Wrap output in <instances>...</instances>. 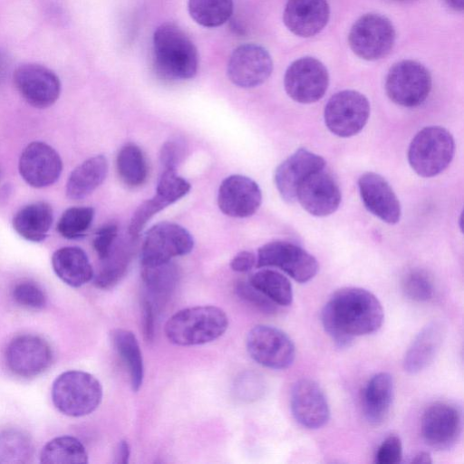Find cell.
<instances>
[{"instance_id":"17","label":"cell","mask_w":464,"mask_h":464,"mask_svg":"<svg viewBox=\"0 0 464 464\" xmlns=\"http://www.w3.org/2000/svg\"><path fill=\"white\" fill-rule=\"evenodd\" d=\"M18 169L29 186L41 188L56 182L63 170V161L53 147L43 141H34L22 151Z\"/></svg>"},{"instance_id":"33","label":"cell","mask_w":464,"mask_h":464,"mask_svg":"<svg viewBox=\"0 0 464 464\" xmlns=\"http://www.w3.org/2000/svg\"><path fill=\"white\" fill-rule=\"evenodd\" d=\"M248 282L276 304L287 306L292 304V284L283 274L272 269H262L251 275Z\"/></svg>"},{"instance_id":"15","label":"cell","mask_w":464,"mask_h":464,"mask_svg":"<svg viewBox=\"0 0 464 464\" xmlns=\"http://www.w3.org/2000/svg\"><path fill=\"white\" fill-rule=\"evenodd\" d=\"M14 82L27 103L38 109L52 106L61 93V82L48 67L34 63H24L14 72Z\"/></svg>"},{"instance_id":"26","label":"cell","mask_w":464,"mask_h":464,"mask_svg":"<svg viewBox=\"0 0 464 464\" xmlns=\"http://www.w3.org/2000/svg\"><path fill=\"white\" fill-rule=\"evenodd\" d=\"M56 276L66 285L80 287L93 278V269L86 253L78 246L57 249L52 256Z\"/></svg>"},{"instance_id":"51","label":"cell","mask_w":464,"mask_h":464,"mask_svg":"<svg viewBox=\"0 0 464 464\" xmlns=\"http://www.w3.org/2000/svg\"><path fill=\"white\" fill-rule=\"evenodd\" d=\"M447 5L457 12H462L464 9V0H445Z\"/></svg>"},{"instance_id":"42","label":"cell","mask_w":464,"mask_h":464,"mask_svg":"<svg viewBox=\"0 0 464 464\" xmlns=\"http://www.w3.org/2000/svg\"><path fill=\"white\" fill-rule=\"evenodd\" d=\"M236 294L255 308L265 314H274L277 310V304L267 298L264 294L252 286L249 282L239 281L237 283Z\"/></svg>"},{"instance_id":"10","label":"cell","mask_w":464,"mask_h":464,"mask_svg":"<svg viewBox=\"0 0 464 464\" xmlns=\"http://www.w3.org/2000/svg\"><path fill=\"white\" fill-rule=\"evenodd\" d=\"M370 103L361 92L344 90L334 94L324 108V121L328 130L342 138L359 133L367 123Z\"/></svg>"},{"instance_id":"30","label":"cell","mask_w":464,"mask_h":464,"mask_svg":"<svg viewBox=\"0 0 464 464\" xmlns=\"http://www.w3.org/2000/svg\"><path fill=\"white\" fill-rule=\"evenodd\" d=\"M111 340L129 371L131 388L137 392L144 378L143 359L139 342L131 331L120 328L111 332Z\"/></svg>"},{"instance_id":"36","label":"cell","mask_w":464,"mask_h":464,"mask_svg":"<svg viewBox=\"0 0 464 464\" xmlns=\"http://www.w3.org/2000/svg\"><path fill=\"white\" fill-rule=\"evenodd\" d=\"M32 452V442L23 431L14 429L0 431V463H25Z\"/></svg>"},{"instance_id":"1","label":"cell","mask_w":464,"mask_h":464,"mask_svg":"<svg viewBox=\"0 0 464 464\" xmlns=\"http://www.w3.org/2000/svg\"><path fill=\"white\" fill-rule=\"evenodd\" d=\"M383 308L371 292L360 287L335 291L324 305L323 326L335 345L349 347L354 337L376 332L382 324Z\"/></svg>"},{"instance_id":"23","label":"cell","mask_w":464,"mask_h":464,"mask_svg":"<svg viewBox=\"0 0 464 464\" xmlns=\"http://www.w3.org/2000/svg\"><path fill=\"white\" fill-rule=\"evenodd\" d=\"M330 7L327 0H287L283 20L294 34L312 37L327 24Z\"/></svg>"},{"instance_id":"45","label":"cell","mask_w":464,"mask_h":464,"mask_svg":"<svg viewBox=\"0 0 464 464\" xmlns=\"http://www.w3.org/2000/svg\"><path fill=\"white\" fill-rule=\"evenodd\" d=\"M185 154V144L179 139L166 141L160 153V164L163 169H176Z\"/></svg>"},{"instance_id":"49","label":"cell","mask_w":464,"mask_h":464,"mask_svg":"<svg viewBox=\"0 0 464 464\" xmlns=\"http://www.w3.org/2000/svg\"><path fill=\"white\" fill-rule=\"evenodd\" d=\"M8 57L6 53L0 50V82L5 79L6 72L8 70Z\"/></svg>"},{"instance_id":"20","label":"cell","mask_w":464,"mask_h":464,"mask_svg":"<svg viewBox=\"0 0 464 464\" xmlns=\"http://www.w3.org/2000/svg\"><path fill=\"white\" fill-rule=\"evenodd\" d=\"M291 411L295 420L307 429H319L329 420L327 399L314 381L298 380L291 392Z\"/></svg>"},{"instance_id":"37","label":"cell","mask_w":464,"mask_h":464,"mask_svg":"<svg viewBox=\"0 0 464 464\" xmlns=\"http://www.w3.org/2000/svg\"><path fill=\"white\" fill-rule=\"evenodd\" d=\"M94 209L91 207L67 208L57 223V231L67 239H78L86 234L92 226Z\"/></svg>"},{"instance_id":"11","label":"cell","mask_w":464,"mask_h":464,"mask_svg":"<svg viewBox=\"0 0 464 464\" xmlns=\"http://www.w3.org/2000/svg\"><path fill=\"white\" fill-rule=\"evenodd\" d=\"M256 266L277 267L299 283L308 282L318 271L314 256L296 244L279 240L258 249Z\"/></svg>"},{"instance_id":"16","label":"cell","mask_w":464,"mask_h":464,"mask_svg":"<svg viewBox=\"0 0 464 464\" xmlns=\"http://www.w3.org/2000/svg\"><path fill=\"white\" fill-rule=\"evenodd\" d=\"M5 356L9 370L24 378L41 374L53 360L49 343L34 334H23L14 338L7 345Z\"/></svg>"},{"instance_id":"7","label":"cell","mask_w":464,"mask_h":464,"mask_svg":"<svg viewBox=\"0 0 464 464\" xmlns=\"http://www.w3.org/2000/svg\"><path fill=\"white\" fill-rule=\"evenodd\" d=\"M431 84L430 73L424 65L413 60H402L389 70L385 90L394 103L411 108L427 99Z\"/></svg>"},{"instance_id":"31","label":"cell","mask_w":464,"mask_h":464,"mask_svg":"<svg viewBox=\"0 0 464 464\" xmlns=\"http://www.w3.org/2000/svg\"><path fill=\"white\" fill-rule=\"evenodd\" d=\"M141 278L146 290L144 297L155 307V302L164 301L175 289L179 272L178 267L169 261L158 266H142Z\"/></svg>"},{"instance_id":"6","label":"cell","mask_w":464,"mask_h":464,"mask_svg":"<svg viewBox=\"0 0 464 464\" xmlns=\"http://www.w3.org/2000/svg\"><path fill=\"white\" fill-rule=\"evenodd\" d=\"M392 23L378 14H366L352 26L348 43L351 50L362 60L376 61L384 58L395 43Z\"/></svg>"},{"instance_id":"43","label":"cell","mask_w":464,"mask_h":464,"mask_svg":"<svg viewBox=\"0 0 464 464\" xmlns=\"http://www.w3.org/2000/svg\"><path fill=\"white\" fill-rule=\"evenodd\" d=\"M117 237L118 226L115 223H108L97 230L92 246L100 260L108 256Z\"/></svg>"},{"instance_id":"19","label":"cell","mask_w":464,"mask_h":464,"mask_svg":"<svg viewBox=\"0 0 464 464\" xmlns=\"http://www.w3.org/2000/svg\"><path fill=\"white\" fill-rule=\"evenodd\" d=\"M262 192L253 179L243 175H231L220 184L218 193L219 209L232 218H247L259 208Z\"/></svg>"},{"instance_id":"3","label":"cell","mask_w":464,"mask_h":464,"mask_svg":"<svg viewBox=\"0 0 464 464\" xmlns=\"http://www.w3.org/2000/svg\"><path fill=\"white\" fill-rule=\"evenodd\" d=\"M228 327L226 313L214 305L184 308L166 323L164 332L176 345L192 346L210 343L221 337Z\"/></svg>"},{"instance_id":"25","label":"cell","mask_w":464,"mask_h":464,"mask_svg":"<svg viewBox=\"0 0 464 464\" xmlns=\"http://www.w3.org/2000/svg\"><path fill=\"white\" fill-rule=\"evenodd\" d=\"M137 237L116 239L108 256L101 260V266L93 275V284L101 289H110L116 285L126 275L135 253Z\"/></svg>"},{"instance_id":"46","label":"cell","mask_w":464,"mask_h":464,"mask_svg":"<svg viewBox=\"0 0 464 464\" xmlns=\"http://www.w3.org/2000/svg\"><path fill=\"white\" fill-rule=\"evenodd\" d=\"M141 311L143 334L148 342H151L154 337V320L156 310L150 301L143 297Z\"/></svg>"},{"instance_id":"44","label":"cell","mask_w":464,"mask_h":464,"mask_svg":"<svg viewBox=\"0 0 464 464\" xmlns=\"http://www.w3.org/2000/svg\"><path fill=\"white\" fill-rule=\"evenodd\" d=\"M402 458V444L396 435L388 436L380 445L375 455L378 464H396Z\"/></svg>"},{"instance_id":"22","label":"cell","mask_w":464,"mask_h":464,"mask_svg":"<svg viewBox=\"0 0 464 464\" xmlns=\"http://www.w3.org/2000/svg\"><path fill=\"white\" fill-rule=\"evenodd\" d=\"M358 188L362 201L369 212L388 224L400 220V201L383 177L366 172L359 178Z\"/></svg>"},{"instance_id":"48","label":"cell","mask_w":464,"mask_h":464,"mask_svg":"<svg viewBox=\"0 0 464 464\" xmlns=\"http://www.w3.org/2000/svg\"><path fill=\"white\" fill-rule=\"evenodd\" d=\"M130 455V448L129 443L122 440L119 442L116 450V463L127 464Z\"/></svg>"},{"instance_id":"9","label":"cell","mask_w":464,"mask_h":464,"mask_svg":"<svg viewBox=\"0 0 464 464\" xmlns=\"http://www.w3.org/2000/svg\"><path fill=\"white\" fill-rule=\"evenodd\" d=\"M246 346L255 362L274 370L288 368L295 358V346L291 338L270 325L254 326L246 335Z\"/></svg>"},{"instance_id":"13","label":"cell","mask_w":464,"mask_h":464,"mask_svg":"<svg viewBox=\"0 0 464 464\" xmlns=\"http://www.w3.org/2000/svg\"><path fill=\"white\" fill-rule=\"evenodd\" d=\"M273 72L268 51L256 44H244L230 54L227 74L231 82L241 88H254L265 82Z\"/></svg>"},{"instance_id":"39","label":"cell","mask_w":464,"mask_h":464,"mask_svg":"<svg viewBox=\"0 0 464 464\" xmlns=\"http://www.w3.org/2000/svg\"><path fill=\"white\" fill-rule=\"evenodd\" d=\"M169 205V203L158 193H155L151 198L143 201L131 217L128 234L133 237H138L148 221Z\"/></svg>"},{"instance_id":"27","label":"cell","mask_w":464,"mask_h":464,"mask_svg":"<svg viewBox=\"0 0 464 464\" xmlns=\"http://www.w3.org/2000/svg\"><path fill=\"white\" fill-rule=\"evenodd\" d=\"M393 392V379L390 373L379 372L369 380L363 391V412L370 424L380 425L387 419Z\"/></svg>"},{"instance_id":"41","label":"cell","mask_w":464,"mask_h":464,"mask_svg":"<svg viewBox=\"0 0 464 464\" xmlns=\"http://www.w3.org/2000/svg\"><path fill=\"white\" fill-rule=\"evenodd\" d=\"M14 301L26 308L40 309L46 304V295L42 288L32 282H21L13 289Z\"/></svg>"},{"instance_id":"21","label":"cell","mask_w":464,"mask_h":464,"mask_svg":"<svg viewBox=\"0 0 464 464\" xmlns=\"http://www.w3.org/2000/svg\"><path fill=\"white\" fill-rule=\"evenodd\" d=\"M325 168V160L306 149H299L276 169L275 183L282 198L292 203L302 182L312 173Z\"/></svg>"},{"instance_id":"34","label":"cell","mask_w":464,"mask_h":464,"mask_svg":"<svg viewBox=\"0 0 464 464\" xmlns=\"http://www.w3.org/2000/svg\"><path fill=\"white\" fill-rule=\"evenodd\" d=\"M116 167L121 179L129 187L142 185L148 177L145 156L140 147L133 143L125 144L119 150Z\"/></svg>"},{"instance_id":"29","label":"cell","mask_w":464,"mask_h":464,"mask_svg":"<svg viewBox=\"0 0 464 464\" xmlns=\"http://www.w3.org/2000/svg\"><path fill=\"white\" fill-rule=\"evenodd\" d=\"M53 208L47 202L37 201L21 208L13 218V227L27 241L45 239L53 224Z\"/></svg>"},{"instance_id":"38","label":"cell","mask_w":464,"mask_h":464,"mask_svg":"<svg viewBox=\"0 0 464 464\" xmlns=\"http://www.w3.org/2000/svg\"><path fill=\"white\" fill-rule=\"evenodd\" d=\"M402 290L412 301L426 302L434 295V285L430 276L424 270L412 269L402 279Z\"/></svg>"},{"instance_id":"24","label":"cell","mask_w":464,"mask_h":464,"mask_svg":"<svg viewBox=\"0 0 464 464\" xmlns=\"http://www.w3.org/2000/svg\"><path fill=\"white\" fill-rule=\"evenodd\" d=\"M445 334L446 328L441 321H433L424 326L404 355V370L409 373H418L427 368L440 351Z\"/></svg>"},{"instance_id":"52","label":"cell","mask_w":464,"mask_h":464,"mask_svg":"<svg viewBox=\"0 0 464 464\" xmlns=\"http://www.w3.org/2000/svg\"><path fill=\"white\" fill-rule=\"evenodd\" d=\"M393 1L400 2V3H410V2H412L415 0H393Z\"/></svg>"},{"instance_id":"5","label":"cell","mask_w":464,"mask_h":464,"mask_svg":"<svg viewBox=\"0 0 464 464\" xmlns=\"http://www.w3.org/2000/svg\"><path fill=\"white\" fill-rule=\"evenodd\" d=\"M454 150V140L449 130L440 126H429L420 130L412 139L408 160L418 175L431 178L450 165Z\"/></svg>"},{"instance_id":"14","label":"cell","mask_w":464,"mask_h":464,"mask_svg":"<svg viewBox=\"0 0 464 464\" xmlns=\"http://www.w3.org/2000/svg\"><path fill=\"white\" fill-rule=\"evenodd\" d=\"M462 430L460 409L450 402L437 401L430 405L421 418V434L425 442L439 450L451 449Z\"/></svg>"},{"instance_id":"47","label":"cell","mask_w":464,"mask_h":464,"mask_svg":"<svg viewBox=\"0 0 464 464\" xmlns=\"http://www.w3.org/2000/svg\"><path fill=\"white\" fill-rule=\"evenodd\" d=\"M256 263V256L250 251H241L237 253L230 262V267L233 271L246 273L250 271Z\"/></svg>"},{"instance_id":"32","label":"cell","mask_w":464,"mask_h":464,"mask_svg":"<svg viewBox=\"0 0 464 464\" xmlns=\"http://www.w3.org/2000/svg\"><path fill=\"white\" fill-rule=\"evenodd\" d=\"M41 462L45 464H85L88 454L82 443L72 436H60L48 441L41 451Z\"/></svg>"},{"instance_id":"28","label":"cell","mask_w":464,"mask_h":464,"mask_svg":"<svg viewBox=\"0 0 464 464\" xmlns=\"http://www.w3.org/2000/svg\"><path fill=\"white\" fill-rule=\"evenodd\" d=\"M108 161L103 155H96L78 165L70 174L65 187L66 196L80 200L92 194L105 179Z\"/></svg>"},{"instance_id":"35","label":"cell","mask_w":464,"mask_h":464,"mask_svg":"<svg viewBox=\"0 0 464 464\" xmlns=\"http://www.w3.org/2000/svg\"><path fill=\"white\" fill-rule=\"evenodd\" d=\"M233 0H188L191 18L198 24L213 28L224 24L233 14Z\"/></svg>"},{"instance_id":"50","label":"cell","mask_w":464,"mask_h":464,"mask_svg":"<svg viewBox=\"0 0 464 464\" xmlns=\"http://www.w3.org/2000/svg\"><path fill=\"white\" fill-rule=\"evenodd\" d=\"M411 463H431V457L430 453L421 451L416 454L412 459L411 460Z\"/></svg>"},{"instance_id":"12","label":"cell","mask_w":464,"mask_h":464,"mask_svg":"<svg viewBox=\"0 0 464 464\" xmlns=\"http://www.w3.org/2000/svg\"><path fill=\"white\" fill-rule=\"evenodd\" d=\"M288 96L299 103L319 101L329 85V74L324 64L316 58L305 56L294 61L284 77Z\"/></svg>"},{"instance_id":"8","label":"cell","mask_w":464,"mask_h":464,"mask_svg":"<svg viewBox=\"0 0 464 464\" xmlns=\"http://www.w3.org/2000/svg\"><path fill=\"white\" fill-rule=\"evenodd\" d=\"M194 246L191 234L172 222H160L150 227L140 251L142 266H153L171 261L173 257L190 253Z\"/></svg>"},{"instance_id":"2","label":"cell","mask_w":464,"mask_h":464,"mask_svg":"<svg viewBox=\"0 0 464 464\" xmlns=\"http://www.w3.org/2000/svg\"><path fill=\"white\" fill-rule=\"evenodd\" d=\"M152 53L156 72L164 79L182 81L197 74L198 50L190 37L176 24L165 23L156 28Z\"/></svg>"},{"instance_id":"18","label":"cell","mask_w":464,"mask_h":464,"mask_svg":"<svg viewBox=\"0 0 464 464\" xmlns=\"http://www.w3.org/2000/svg\"><path fill=\"white\" fill-rule=\"evenodd\" d=\"M324 169L309 175L296 192V199L301 206L315 217L333 214L339 208L342 199L336 180Z\"/></svg>"},{"instance_id":"4","label":"cell","mask_w":464,"mask_h":464,"mask_svg":"<svg viewBox=\"0 0 464 464\" xmlns=\"http://www.w3.org/2000/svg\"><path fill=\"white\" fill-rule=\"evenodd\" d=\"M52 399L57 410L64 415L82 417L99 407L102 399V387L91 373L68 371L53 382Z\"/></svg>"},{"instance_id":"40","label":"cell","mask_w":464,"mask_h":464,"mask_svg":"<svg viewBox=\"0 0 464 464\" xmlns=\"http://www.w3.org/2000/svg\"><path fill=\"white\" fill-rule=\"evenodd\" d=\"M190 184L176 173V169H162L156 193L166 198L169 204L178 201L190 190Z\"/></svg>"}]
</instances>
